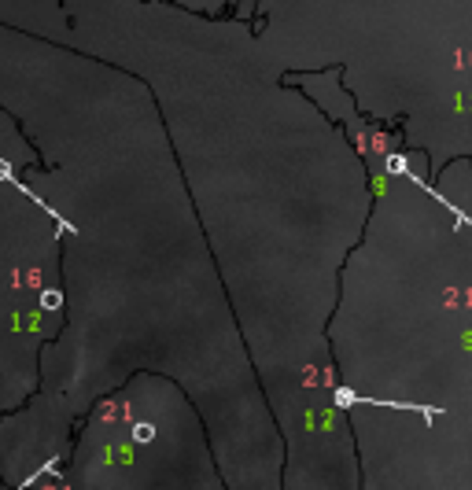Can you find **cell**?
<instances>
[{"label": "cell", "mask_w": 472, "mask_h": 490, "mask_svg": "<svg viewBox=\"0 0 472 490\" xmlns=\"http://www.w3.org/2000/svg\"><path fill=\"white\" fill-rule=\"evenodd\" d=\"M336 406L339 409H351V406H358V395L347 391V387H336Z\"/></svg>", "instance_id": "6da1fadb"}, {"label": "cell", "mask_w": 472, "mask_h": 490, "mask_svg": "<svg viewBox=\"0 0 472 490\" xmlns=\"http://www.w3.org/2000/svg\"><path fill=\"white\" fill-rule=\"evenodd\" d=\"M41 306H45V310H60L63 306V292H45V295H41Z\"/></svg>", "instance_id": "7a4b0ae2"}, {"label": "cell", "mask_w": 472, "mask_h": 490, "mask_svg": "<svg viewBox=\"0 0 472 490\" xmlns=\"http://www.w3.org/2000/svg\"><path fill=\"white\" fill-rule=\"evenodd\" d=\"M388 170H391V174H410V166H406L403 155H388Z\"/></svg>", "instance_id": "3957f363"}, {"label": "cell", "mask_w": 472, "mask_h": 490, "mask_svg": "<svg viewBox=\"0 0 472 490\" xmlns=\"http://www.w3.org/2000/svg\"><path fill=\"white\" fill-rule=\"evenodd\" d=\"M151 435H155V431H151L148 424H137V442H148Z\"/></svg>", "instance_id": "277c9868"}, {"label": "cell", "mask_w": 472, "mask_h": 490, "mask_svg": "<svg viewBox=\"0 0 472 490\" xmlns=\"http://www.w3.org/2000/svg\"><path fill=\"white\" fill-rule=\"evenodd\" d=\"M0 181H8V184L15 181V174H11V166L4 163V158H0Z\"/></svg>", "instance_id": "5b68a950"}]
</instances>
